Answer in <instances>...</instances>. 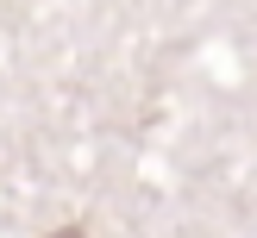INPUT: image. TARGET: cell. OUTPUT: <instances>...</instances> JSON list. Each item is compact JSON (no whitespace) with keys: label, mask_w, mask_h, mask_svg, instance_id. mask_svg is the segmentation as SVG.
Segmentation results:
<instances>
[{"label":"cell","mask_w":257,"mask_h":238,"mask_svg":"<svg viewBox=\"0 0 257 238\" xmlns=\"http://www.w3.org/2000/svg\"><path fill=\"white\" fill-rule=\"evenodd\" d=\"M50 238H82V232H50Z\"/></svg>","instance_id":"cell-1"}]
</instances>
